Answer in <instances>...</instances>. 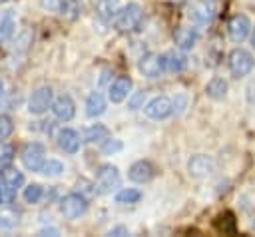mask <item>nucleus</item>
<instances>
[{"mask_svg":"<svg viewBox=\"0 0 255 237\" xmlns=\"http://www.w3.org/2000/svg\"><path fill=\"white\" fill-rule=\"evenodd\" d=\"M141 18H143V12H141V6L135 4V2H129V4H124L118 14L114 16V28L122 34H129L133 30L139 28L141 24Z\"/></svg>","mask_w":255,"mask_h":237,"instance_id":"nucleus-1","label":"nucleus"},{"mask_svg":"<svg viewBox=\"0 0 255 237\" xmlns=\"http://www.w3.org/2000/svg\"><path fill=\"white\" fill-rule=\"evenodd\" d=\"M255 66V58L249 50H243V48H233L227 56V68L231 72L233 78H245L251 74Z\"/></svg>","mask_w":255,"mask_h":237,"instance_id":"nucleus-2","label":"nucleus"},{"mask_svg":"<svg viewBox=\"0 0 255 237\" xmlns=\"http://www.w3.org/2000/svg\"><path fill=\"white\" fill-rule=\"evenodd\" d=\"M122 185L120 169L114 163H102L96 169V193H112Z\"/></svg>","mask_w":255,"mask_h":237,"instance_id":"nucleus-3","label":"nucleus"},{"mask_svg":"<svg viewBox=\"0 0 255 237\" xmlns=\"http://www.w3.org/2000/svg\"><path fill=\"white\" fill-rule=\"evenodd\" d=\"M60 211L66 219H78L88 211V197L84 193H68L60 199Z\"/></svg>","mask_w":255,"mask_h":237,"instance_id":"nucleus-4","label":"nucleus"},{"mask_svg":"<svg viewBox=\"0 0 255 237\" xmlns=\"http://www.w3.org/2000/svg\"><path fill=\"white\" fill-rule=\"evenodd\" d=\"M54 102V92L50 86H40L38 90H34L28 98V112L32 116H42L52 108Z\"/></svg>","mask_w":255,"mask_h":237,"instance_id":"nucleus-5","label":"nucleus"},{"mask_svg":"<svg viewBox=\"0 0 255 237\" xmlns=\"http://www.w3.org/2000/svg\"><path fill=\"white\" fill-rule=\"evenodd\" d=\"M20 159L24 163L26 169L30 171H40L42 163L46 161V147L40 141H30L22 147L20 151Z\"/></svg>","mask_w":255,"mask_h":237,"instance_id":"nucleus-6","label":"nucleus"},{"mask_svg":"<svg viewBox=\"0 0 255 237\" xmlns=\"http://www.w3.org/2000/svg\"><path fill=\"white\" fill-rule=\"evenodd\" d=\"M143 112L151 119H165L173 114V102L167 96H155L143 106Z\"/></svg>","mask_w":255,"mask_h":237,"instance_id":"nucleus-7","label":"nucleus"},{"mask_svg":"<svg viewBox=\"0 0 255 237\" xmlns=\"http://www.w3.org/2000/svg\"><path fill=\"white\" fill-rule=\"evenodd\" d=\"M227 34L235 44H241L251 34V20L245 14H235L227 22Z\"/></svg>","mask_w":255,"mask_h":237,"instance_id":"nucleus-8","label":"nucleus"},{"mask_svg":"<svg viewBox=\"0 0 255 237\" xmlns=\"http://www.w3.org/2000/svg\"><path fill=\"white\" fill-rule=\"evenodd\" d=\"M137 68H139V72L145 76V78H159L165 70H163V58H161V54H157V52H147V54H143L141 58H139V64H137Z\"/></svg>","mask_w":255,"mask_h":237,"instance_id":"nucleus-9","label":"nucleus"},{"mask_svg":"<svg viewBox=\"0 0 255 237\" xmlns=\"http://www.w3.org/2000/svg\"><path fill=\"white\" fill-rule=\"evenodd\" d=\"M187 16L195 24H209L215 16V8L207 0H193L187 8Z\"/></svg>","mask_w":255,"mask_h":237,"instance_id":"nucleus-10","label":"nucleus"},{"mask_svg":"<svg viewBox=\"0 0 255 237\" xmlns=\"http://www.w3.org/2000/svg\"><path fill=\"white\" fill-rule=\"evenodd\" d=\"M128 177L133 181V183H147L155 177V165L147 159H137L129 165L128 169Z\"/></svg>","mask_w":255,"mask_h":237,"instance_id":"nucleus-11","label":"nucleus"},{"mask_svg":"<svg viewBox=\"0 0 255 237\" xmlns=\"http://www.w3.org/2000/svg\"><path fill=\"white\" fill-rule=\"evenodd\" d=\"M0 183L4 185V189H6L10 195H14V191L24 185V173H22L18 167H14V165L4 163V165L0 167Z\"/></svg>","mask_w":255,"mask_h":237,"instance_id":"nucleus-12","label":"nucleus"},{"mask_svg":"<svg viewBox=\"0 0 255 237\" xmlns=\"http://www.w3.org/2000/svg\"><path fill=\"white\" fill-rule=\"evenodd\" d=\"M131 86H133V82H131L129 76H118V78L110 84V94H108L110 102H112V104H122V102L129 96Z\"/></svg>","mask_w":255,"mask_h":237,"instance_id":"nucleus-13","label":"nucleus"},{"mask_svg":"<svg viewBox=\"0 0 255 237\" xmlns=\"http://www.w3.org/2000/svg\"><path fill=\"white\" fill-rule=\"evenodd\" d=\"M50 110L54 112V116H56L60 121H70V119L76 116V104H74V100H72L68 94L58 96V98L52 102V108H50Z\"/></svg>","mask_w":255,"mask_h":237,"instance_id":"nucleus-14","label":"nucleus"},{"mask_svg":"<svg viewBox=\"0 0 255 237\" xmlns=\"http://www.w3.org/2000/svg\"><path fill=\"white\" fill-rule=\"evenodd\" d=\"M56 141H58V145H60V149L64 153H76L80 149V145H82L80 133L76 129H72V127H62L58 131V135H56Z\"/></svg>","mask_w":255,"mask_h":237,"instance_id":"nucleus-15","label":"nucleus"},{"mask_svg":"<svg viewBox=\"0 0 255 237\" xmlns=\"http://www.w3.org/2000/svg\"><path fill=\"white\" fill-rule=\"evenodd\" d=\"M213 167H215L213 159L207 157V155H201V153L193 155V157L189 159V163H187L189 175H191V177H197V179H199V177H207V175H211Z\"/></svg>","mask_w":255,"mask_h":237,"instance_id":"nucleus-16","label":"nucleus"},{"mask_svg":"<svg viewBox=\"0 0 255 237\" xmlns=\"http://www.w3.org/2000/svg\"><path fill=\"white\" fill-rule=\"evenodd\" d=\"M199 40V34L195 28H187V26H179L173 30V42L179 50H191Z\"/></svg>","mask_w":255,"mask_h":237,"instance_id":"nucleus-17","label":"nucleus"},{"mask_svg":"<svg viewBox=\"0 0 255 237\" xmlns=\"http://www.w3.org/2000/svg\"><path fill=\"white\" fill-rule=\"evenodd\" d=\"M161 58H163V70L169 72V74L183 72L185 66H187V58H185V54L175 52V50H169V52L161 54Z\"/></svg>","mask_w":255,"mask_h":237,"instance_id":"nucleus-18","label":"nucleus"},{"mask_svg":"<svg viewBox=\"0 0 255 237\" xmlns=\"http://www.w3.org/2000/svg\"><path fill=\"white\" fill-rule=\"evenodd\" d=\"M108 108V102L106 98L100 94V92H92L86 100V116L88 118H100Z\"/></svg>","mask_w":255,"mask_h":237,"instance_id":"nucleus-19","label":"nucleus"},{"mask_svg":"<svg viewBox=\"0 0 255 237\" xmlns=\"http://www.w3.org/2000/svg\"><path fill=\"white\" fill-rule=\"evenodd\" d=\"M227 82L223 80V78H211L209 82H207V86H205V96L207 98H211V100H223L225 96H227Z\"/></svg>","mask_w":255,"mask_h":237,"instance_id":"nucleus-20","label":"nucleus"},{"mask_svg":"<svg viewBox=\"0 0 255 237\" xmlns=\"http://www.w3.org/2000/svg\"><path fill=\"white\" fill-rule=\"evenodd\" d=\"M108 137H112V135H110V129L104 123H94V125L86 127V131H84V139L88 143H102Z\"/></svg>","mask_w":255,"mask_h":237,"instance_id":"nucleus-21","label":"nucleus"},{"mask_svg":"<svg viewBox=\"0 0 255 237\" xmlns=\"http://www.w3.org/2000/svg\"><path fill=\"white\" fill-rule=\"evenodd\" d=\"M16 28V18H14V10H6L0 16V40H8L12 38Z\"/></svg>","mask_w":255,"mask_h":237,"instance_id":"nucleus-22","label":"nucleus"},{"mask_svg":"<svg viewBox=\"0 0 255 237\" xmlns=\"http://www.w3.org/2000/svg\"><path fill=\"white\" fill-rule=\"evenodd\" d=\"M120 8H122V0H100L98 2V14L104 20H114Z\"/></svg>","mask_w":255,"mask_h":237,"instance_id":"nucleus-23","label":"nucleus"},{"mask_svg":"<svg viewBox=\"0 0 255 237\" xmlns=\"http://www.w3.org/2000/svg\"><path fill=\"white\" fill-rule=\"evenodd\" d=\"M114 199H116V203H122V205H126V203H137L141 199V191L139 189H133V187H124V189H120L116 193Z\"/></svg>","mask_w":255,"mask_h":237,"instance_id":"nucleus-24","label":"nucleus"},{"mask_svg":"<svg viewBox=\"0 0 255 237\" xmlns=\"http://www.w3.org/2000/svg\"><path fill=\"white\" fill-rule=\"evenodd\" d=\"M42 195H44V189H42V185L40 183H30V185H26L24 187V193H22V197H24V201L26 203H38L40 199H42Z\"/></svg>","mask_w":255,"mask_h":237,"instance_id":"nucleus-25","label":"nucleus"},{"mask_svg":"<svg viewBox=\"0 0 255 237\" xmlns=\"http://www.w3.org/2000/svg\"><path fill=\"white\" fill-rule=\"evenodd\" d=\"M64 171V163L58 161V159H46L40 167V173L48 175V177H54V175H60Z\"/></svg>","mask_w":255,"mask_h":237,"instance_id":"nucleus-26","label":"nucleus"},{"mask_svg":"<svg viewBox=\"0 0 255 237\" xmlns=\"http://www.w3.org/2000/svg\"><path fill=\"white\" fill-rule=\"evenodd\" d=\"M219 229L223 231V233H229V235H233L235 233V219H233V213L231 211H225L223 215H219Z\"/></svg>","mask_w":255,"mask_h":237,"instance_id":"nucleus-27","label":"nucleus"},{"mask_svg":"<svg viewBox=\"0 0 255 237\" xmlns=\"http://www.w3.org/2000/svg\"><path fill=\"white\" fill-rule=\"evenodd\" d=\"M14 131V121L8 114H0V139L10 137Z\"/></svg>","mask_w":255,"mask_h":237,"instance_id":"nucleus-28","label":"nucleus"},{"mask_svg":"<svg viewBox=\"0 0 255 237\" xmlns=\"http://www.w3.org/2000/svg\"><path fill=\"white\" fill-rule=\"evenodd\" d=\"M122 147H124V143H122L120 139L108 137L106 141H102V153H106V155H114V153L122 151Z\"/></svg>","mask_w":255,"mask_h":237,"instance_id":"nucleus-29","label":"nucleus"},{"mask_svg":"<svg viewBox=\"0 0 255 237\" xmlns=\"http://www.w3.org/2000/svg\"><path fill=\"white\" fill-rule=\"evenodd\" d=\"M58 12H60L62 16H66V18H74L76 12H78V2H76V0H62Z\"/></svg>","mask_w":255,"mask_h":237,"instance_id":"nucleus-30","label":"nucleus"},{"mask_svg":"<svg viewBox=\"0 0 255 237\" xmlns=\"http://www.w3.org/2000/svg\"><path fill=\"white\" fill-rule=\"evenodd\" d=\"M16 223H18L16 213H12V211L0 213V231H8V229H12Z\"/></svg>","mask_w":255,"mask_h":237,"instance_id":"nucleus-31","label":"nucleus"},{"mask_svg":"<svg viewBox=\"0 0 255 237\" xmlns=\"http://www.w3.org/2000/svg\"><path fill=\"white\" fill-rule=\"evenodd\" d=\"M14 159V147L10 143H6L4 139H0V165L10 163Z\"/></svg>","mask_w":255,"mask_h":237,"instance_id":"nucleus-32","label":"nucleus"},{"mask_svg":"<svg viewBox=\"0 0 255 237\" xmlns=\"http://www.w3.org/2000/svg\"><path fill=\"white\" fill-rule=\"evenodd\" d=\"M143 100H145V92H143V90H141V92H135V94L129 98V102H128L129 110H139V108H143Z\"/></svg>","mask_w":255,"mask_h":237,"instance_id":"nucleus-33","label":"nucleus"},{"mask_svg":"<svg viewBox=\"0 0 255 237\" xmlns=\"http://www.w3.org/2000/svg\"><path fill=\"white\" fill-rule=\"evenodd\" d=\"M245 98L249 104H255V78L249 80V84L245 86Z\"/></svg>","mask_w":255,"mask_h":237,"instance_id":"nucleus-34","label":"nucleus"},{"mask_svg":"<svg viewBox=\"0 0 255 237\" xmlns=\"http://www.w3.org/2000/svg\"><path fill=\"white\" fill-rule=\"evenodd\" d=\"M60 2H62V0H40V6H42L44 10H50V12H58V8H60Z\"/></svg>","mask_w":255,"mask_h":237,"instance_id":"nucleus-35","label":"nucleus"},{"mask_svg":"<svg viewBox=\"0 0 255 237\" xmlns=\"http://www.w3.org/2000/svg\"><path fill=\"white\" fill-rule=\"evenodd\" d=\"M185 104H187V98L181 94V96H177L175 100H173V112H183V108H185Z\"/></svg>","mask_w":255,"mask_h":237,"instance_id":"nucleus-36","label":"nucleus"},{"mask_svg":"<svg viewBox=\"0 0 255 237\" xmlns=\"http://www.w3.org/2000/svg\"><path fill=\"white\" fill-rule=\"evenodd\" d=\"M108 235L124 237V235H129V231H128V227H124V225H116V227H112V229H110V233H108Z\"/></svg>","mask_w":255,"mask_h":237,"instance_id":"nucleus-37","label":"nucleus"},{"mask_svg":"<svg viewBox=\"0 0 255 237\" xmlns=\"http://www.w3.org/2000/svg\"><path fill=\"white\" fill-rule=\"evenodd\" d=\"M58 233H60L58 229H42L40 231V235H58Z\"/></svg>","mask_w":255,"mask_h":237,"instance_id":"nucleus-38","label":"nucleus"},{"mask_svg":"<svg viewBox=\"0 0 255 237\" xmlns=\"http://www.w3.org/2000/svg\"><path fill=\"white\" fill-rule=\"evenodd\" d=\"M251 44H253V48H255V26H251Z\"/></svg>","mask_w":255,"mask_h":237,"instance_id":"nucleus-39","label":"nucleus"},{"mask_svg":"<svg viewBox=\"0 0 255 237\" xmlns=\"http://www.w3.org/2000/svg\"><path fill=\"white\" fill-rule=\"evenodd\" d=\"M2 92H4V82L0 80V96H2Z\"/></svg>","mask_w":255,"mask_h":237,"instance_id":"nucleus-40","label":"nucleus"},{"mask_svg":"<svg viewBox=\"0 0 255 237\" xmlns=\"http://www.w3.org/2000/svg\"><path fill=\"white\" fill-rule=\"evenodd\" d=\"M4 201V193H2V187H0V203Z\"/></svg>","mask_w":255,"mask_h":237,"instance_id":"nucleus-41","label":"nucleus"},{"mask_svg":"<svg viewBox=\"0 0 255 237\" xmlns=\"http://www.w3.org/2000/svg\"><path fill=\"white\" fill-rule=\"evenodd\" d=\"M4 2H8V0H0V4H4Z\"/></svg>","mask_w":255,"mask_h":237,"instance_id":"nucleus-42","label":"nucleus"}]
</instances>
